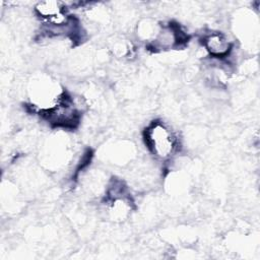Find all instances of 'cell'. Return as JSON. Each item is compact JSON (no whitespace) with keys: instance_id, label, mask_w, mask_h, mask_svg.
Listing matches in <instances>:
<instances>
[{"instance_id":"cell-2","label":"cell","mask_w":260,"mask_h":260,"mask_svg":"<svg viewBox=\"0 0 260 260\" xmlns=\"http://www.w3.org/2000/svg\"><path fill=\"white\" fill-rule=\"evenodd\" d=\"M65 91L58 82L48 75L41 74L32 78L28 86L29 107L39 115L52 109L63 96Z\"/></svg>"},{"instance_id":"cell-1","label":"cell","mask_w":260,"mask_h":260,"mask_svg":"<svg viewBox=\"0 0 260 260\" xmlns=\"http://www.w3.org/2000/svg\"><path fill=\"white\" fill-rule=\"evenodd\" d=\"M144 143L148 151L157 160L171 159L180 148L177 133L165 122L152 121L143 132Z\"/></svg>"},{"instance_id":"cell-3","label":"cell","mask_w":260,"mask_h":260,"mask_svg":"<svg viewBox=\"0 0 260 260\" xmlns=\"http://www.w3.org/2000/svg\"><path fill=\"white\" fill-rule=\"evenodd\" d=\"M187 40L188 36L179 24L169 22L159 24L156 35L148 46L155 51H167L181 47Z\"/></svg>"},{"instance_id":"cell-4","label":"cell","mask_w":260,"mask_h":260,"mask_svg":"<svg viewBox=\"0 0 260 260\" xmlns=\"http://www.w3.org/2000/svg\"><path fill=\"white\" fill-rule=\"evenodd\" d=\"M202 45L206 52L213 58L223 59L233 51V42L226 35L220 31H210L203 36Z\"/></svg>"}]
</instances>
